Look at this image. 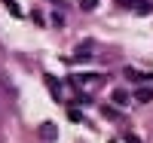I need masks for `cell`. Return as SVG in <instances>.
<instances>
[{
	"label": "cell",
	"mask_w": 153,
	"mask_h": 143,
	"mask_svg": "<svg viewBox=\"0 0 153 143\" xmlns=\"http://www.w3.org/2000/svg\"><path fill=\"white\" fill-rule=\"evenodd\" d=\"M43 79H46V85H49V95H52V100H61V85H58V79H55L52 73H46Z\"/></svg>",
	"instance_id": "6da1fadb"
},
{
	"label": "cell",
	"mask_w": 153,
	"mask_h": 143,
	"mask_svg": "<svg viewBox=\"0 0 153 143\" xmlns=\"http://www.w3.org/2000/svg\"><path fill=\"white\" fill-rule=\"evenodd\" d=\"M135 100H138V103H150V100H153V85L135 88Z\"/></svg>",
	"instance_id": "7a4b0ae2"
},
{
	"label": "cell",
	"mask_w": 153,
	"mask_h": 143,
	"mask_svg": "<svg viewBox=\"0 0 153 143\" xmlns=\"http://www.w3.org/2000/svg\"><path fill=\"white\" fill-rule=\"evenodd\" d=\"M74 82H80V85H95V82H101V76H89V73H80V76H74Z\"/></svg>",
	"instance_id": "3957f363"
},
{
	"label": "cell",
	"mask_w": 153,
	"mask_h": 143,
	"mask_svg": "<svg viewBox=\"0 0 153 143\" xmlns=\"http://www.w3.org/2000/svg\"><path fill=\"white\" fill-rule=\"evenodd\" d=\"M110 100L117 103V107H126V103H129V95H126V92H120V88H117V92L110 95Z\"/></svg>",
	"instance_id": "277c9868"
},
{
	"label": "cell",
	"mask_w": 153,
	"mask_h": 143,
	"mask_svg": "<svg viewBox=\"0 0 153 143\" xmlns=\"http://www.w3.org/2000/svg\"><path fill=\"white\" fill-rule=\"evenodd\" d=\"M40 134H43L46 140H52V137H55V125H52V122H43V125H40Z\"/></svg>",
	"instance_id": "5b68a950"
},
{
	"label": "cell",
	"mask_w": 153,
	"mask_h": 143,
	"mask_svg": "<svg viewBox=\"0 0 153 143\" xmlns=\"http://www.w3.org/2000/svg\"><path fill=\"white\" fill-rule=\"evenodd\" d=\"M126 76L129 79H135V82H150L153 76H147V73H135V70H126Z\"/></svg>",
	"instance_id": "8992f818"
},
{
	"label": "cell",
	"mask_w": 153,
	"mask_h": 143,
	"mask_svg": "<svg viewBox=\"0 0 153 143\" xmlns=\"http://www.w3.org/2000/svg\"><path fill=\"white\" fill-rule=\"evenodd\" d=\"M80 6H83V9H86V12H92V9H95V6H98V0H80Z\"/></svg>",
	"instance_id": "52a82bcc"
},
{
	"label": "cell",
	"mask_w": 153,
	"mask_h": 143,
	"mask_svg": "<svg viewBox=\"0 0 153 143\" xmlns=\"http://www.w3.org/2000/svg\"><path fill=\"white\" fill-rule=\"evenodd\" d=\"M6 9L12 12V15H22V6H19V3H12V0H6Z\"/></svg>",
	"instance_id": "ba28073f"
},
{
	"label": "cell",
	"mask_w": 153,
	"mask_h": 143,
	"mask_svg": "<svg viewBox=\"0 0 153 143\" xmlns=\"http://www.w3.org/2000/svg\"><path fill=\"white\" fill-rule=\"evenodd\" d=\"M104 116H110V119H113V122H120V113H117V110H113V107H110V103H107V107H104Z\"/></svg>",
	"instance_id": "9c48e42d"
},
{
	"label": "cell",
	"mask_w": 153,
	"mask_h": 143,
	"mask_svg": "<svg viewBox=\"0 0 153 143\" xmlns=\"http://www.w3.org/2000/svg\"><path fill=\"white\" fill-rule=\"evenodd\" d=\"M126 143H141V140H138V137H126Z\"/></svg>",
	"instance_id": "30bf717a"
}]
</instances>
